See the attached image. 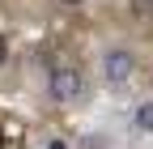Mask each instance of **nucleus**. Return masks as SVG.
I'll use <instances>...</instances> for the list:
<instances>
[{
    "instance_id": "obj_1",
    "label": "nucleus",
    "mask_w": 153,
    "mask_h": 149,
    "mask_svg": "<svg viewBox=\"0 0 153 149\" xmlns=\"http://www.w3.org/2000/svg\"><path fill=\"white\" fill-rule=\"evenodd\" d=\"M47 89H51V98H55V102H76V98L85 94V77H81V68L64 64V68H55V72H51Z\"/></svg>"
},
{
    "instance_id": "obj_7",
    "label": "nucleus",
    "mask_w": 153,
    "mask_h": 149,
    "mask_svg": "<svg viewBox=\"0 0 153 149\" xmlns=\"http://www.w3.org/2000/svg\"><path fill=\"white\" fill-rule=\"evenodd\" d=\"M0 145H4V136H0Z\"/></svg>"
},
{
    "instance_id": "obj_2",
    "label": "nucleus",
    "mask_w": 153,
    "mask_h": 149,
    "mask_svg": "<svg viewBox=\"0 0 153 149\" xmlns=\"http://www.w3.org/2000/svg\"><path fill=\"white\" fill-rule=\"evenodd\" d=\"M102 77H106V85H128L136 77V55L123 51V47H111L102 55Z\"/></svg>"
},
{
    "instance_id": "obj_3",
    "label": "nucleus",
    "mask_w": 153,
    "mask_h": 149,
    "mask_svg": "<svg viewBox=\"0 0 153 149\" xmlns=\"http://www.w3.org/2000/svg\"><path fill=\"white\" fill-rule=\"evenodd\" d=\"M123 9L136 17V22H145V26H153V0H123Z\"/></svg>"
},
{
    "instance_id": "obj_5",
    "label": "nucleus",
    "mask_w": 153,
    "mask_h": 149,
    "mask_svg": "<svg viewBox=\"0 0 153 149\" xmlns=\"http://www.w3.org/2000/svg\"><path fill=\"white\" fill-rule=\"evenodd\" d=\"M9 60V47H4V39H0V64H4Z\"/></svg>"
},
{
    "instance_id": "obj_6",
    "label": "nucleus",
    "mask_w": 153,
    "mask_h": 149,
    "mask_svg": "<svg viewBox=\"0 0 153 149\" xmlns=\"http://www.w3.org/2000/svg\"><path fill=\"white\" fill-rule=\"evenodd\" d=\"M60 4H68V9H76V4H85V0H60Z\"/></svg>"
},
{
    "instance_id": "obj_4",
    "label": "nucleus",
    "mask_w": 153,
    "mask_h": 149,
    "mask_svg": "<svg viewBox=\"0 0 153 149\" xmlns=\"http://www.w3.org/2000/svg\"><path fill=\"white\" fill-rule=\"evenodd\" d=\"M132 124H136L140 132H153V102H140L136 111H132Z\"/></svg>"
}]
</instances>
